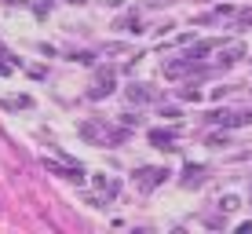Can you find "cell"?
<instances>
[{"mask_svg": "<svg viewBox=\"0 0 252 234\" xmlns=\"http://www.w3.org/2000/svg\"><path fill=\"white\" fill-rule=\"evenodd\" d=\"M164 176H168V168H139L135 183H139V190H154L158 183H164Z\"/></svg>", "mask_w": 252, "mask_h": 234, "instance_id": "cell-1", "label": "cell"}, {"mask_svg": "<svg viewBox=\"0 0 252 234\" xmlns=\"http://www.w3.org/2000/svg\"><path fill=\"white\" fill-rule=\"evenodd\" d=\"M150 143L158 146V150H176V146H172V143H176V135H172V132H161V128H154V132H150Z\"/></svg>", "mask_w": 252, "mask_h": 234, "instance_id": "cell-2", "label": "cell"}, {"mask_svg": "<svg viewBox=\"0 0 252 234\" xmlns=\"http://www.w3.org/2000/svg\"><path fill=\"white\" fill-rule=\"evenodd\" d=\"M114 92V73H106V77H99V81H95V88L88 92L92 99H102V95H110Z\"/></svg>", "mask_w": 252, "mask_h": 234, "instance_id": "cell-3", "label": "cell"}, {"mask_svg": "<svg viewBox=\"0 0 252 234\" xmlns=\"http://www.w3.org/2000/svg\"><path fill=\"white\" fill-rule=\"evenodd\" d=\"M44 165H48V172H59L63 179H73V183H81V179H84L81 168H63V165H55V161H44Z\"/></svg>", "mask_w": 252, "mask_h": 234, "instance_id": "cell-4", "label": "cell"}, {"mask_svg": "<svg viewBox=\"0 0 252 234\" xmlns=\"http://www.w3.org/2000/svg\"><path fill=\"white\" fill-rule=\"evenodd\" d=\"M205 179V168L201 165H187V179H183V187H197Z\"/></svg>", "mask_w": 252, "mask_h": 234, "instance_id": "cell-5", "label": "cell"}, {"mask_svg": "<svg viewBox=\"0 0 252 234\" xmlns=\"http://www.w3.org/2000/svg\"><path fill=\"white\" fill-rule=\"evenodd\" d=\"M128 99L132 102H146V99H154V92L146 88V84H132V88H128Z\"/></svg>", "mask_w": 252, "mask_h": 234, "instance_id": "cell-6", "label": "cell"}, {"mask_svg": "<svg viewBox=\"0 0 252 234\" xmlns=\"http://www.w3.org/2000/svg\"><path fill=\"white\" fill-rule=\"evenodd\" d=\"M223 55H227L223 63H234L238 55H245V48H241V44H227V48H223Z\"/></svg>", "mask_w": 252, "mask_h": 234, "instance_id": "cell-7", "label": "cell"}, {"mask_svg": "<svg viewBox=\"0 0 252 234\" xmlns=\"http://www.w3.org/2000/svg\"><path fill=\"white\" fill-rule=\"evenodd\" d=\"M220 205H223V209H227V212H230V209H238V198H230V194H227V198H223V201H220Z\"/></svg>", "mask_w": 252, "mask_h": 234, "instance_id": "cell-8", "label": "cell"}, {"mask_svg": "<svg viewBox=\"0 0 252 234\" xmlns=\"http://www.w3.org/2000/svg\"><path fill=\"white\" fill-rule=\"evenodd\" d=\"M179 95H183V99H194V102H197V99H201V95H197V88H183V92H179Z\"/></svg>", "mask_w": 252, "mask_h": 234, "instance_id": "cell-9", "label": "cell"}]
</instances>
